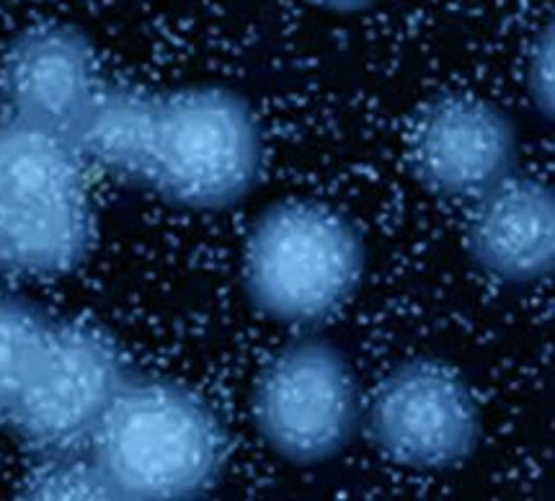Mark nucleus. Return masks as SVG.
I'll return each mask as SVG.
<instances>
[{
    "label": "nucleus",
    "instance_id": "f257e3e1",
    "mask_svg": "<svg viewBox=\"0 0 555 501\" xmlns=\"http://www.w3.org/2000/svg\"><path fill=\"white\" fill-rule=\"evenodd\" d=\"M114 499L205 497L222 478L228 435L205 398L166 377L132 375L88 439Z\"/></svg>",
    "mask_w": 555,
    "mask_h": 501
},
{
    "label": "nucleus",
    "instance_id": "f03ea898",
    "mask_svg": "<svg viewBox=\"0 0 555 501\" xmlns=\"http://www.w3.org/2000/svg\"><path fill=\"white\" fill-rule=\"evenodd\" d=\"M364 261L354 222L321 202L289 200L254 222L243 248V287L261 316L313 326L354 297Z\"/></svg>",
    "mask_w": 555,
    "mask_h": 501
},
{
    "label": "nucleus",
    "instance_id": "7ed1b4c3",
    "mask_svg": "<svg viewBox=\"0 0 555 501\" xmlns=\"http://www.w3.org/2000/svg\"><path fill=\"white\" fill-rule=\"evenodd\" d=\"M0 222L11 269L67 274L93 243L86 164L63 134L0 114Z\"/></svg>",
    "mask_w": 555,
    "mask_h": 501
},
{
    "label": "nucleus",
    "instance_id": "20e7f679",
    "mask_svg": "<svg viewBox=\"0 0 555 501\" xmlns=\"http://www.w3.org/2000/svg\"><path fill=\"white\" fill-rule=\"evenodd\" d=\"M263 142L254 110L225 86L160 97L145 189L184 209L238 205L261 174Z\"/></svg>",
    "mask_w": 555,
    "mask_h": 501
},
{
    "label": "nucleus",
    "instance_id": "39448f33",
    "mask_svg": "<svg viewBox=\"0 0 555 501\" xmlns=\"http://www.w3.org/2000/svg\"><path fill=\"white\" fill-rule=\"evenodd\" d=\"M360 416V385L351 364L326 338H297L259 372L256 429L289 463L318 465L341 455Z\"/></svg>",
    "mask_w": 555,
    "mask_h": 501
},
{
    "label": "nucleus",
    "instance_id": "423d86ee",
    "mask_svg": "<svg viewBox=\"0 0 555 501\" xmlns=\"http://www.w3.org/2000/svg\"><path fill=\"white\" fill-rule=\"evenodd\" d=\"M130 375L104 334L52 321L42 355L5 419L39 455L80 450Z\"/></svg>",
    "mask_w": 555,
    "mask_h": 501
},
{
    "label": "nucleus",
    "instance_id": "0eeeda50",
    "mask_svg": "<svg viewBox=\"0 0 555 501\" xmlns=\"http://www.w3.org/2000/svg\"><path fill=\"white\" fill-rule=\"evenodd\" d=\"M372 442L409 471H450L480 442V411L452 368L416 360L392 370L367 411Z\"/></svg>",
    "mask_w": 555,
    "mask_h": 501
},
{
    "label": "nucleus",
    "instance_id": "6e6552de",
    "mask_svg": "<svg viewBox=\"0 0 555 501\" xmlns=\"http://www.w3.org/2000/svg\"><path fill=\"white\" fill-rule=\"evenodd\" d=\"M517 130L491 101L465 93L431 99L409 134V164L424 189L476 202L514 176Z\"/></svg>",
    "mask_w": 555,
    "mask_h": 501
},
{
    "label": "nucleus",
    "instance_id": "1a4fd4ad",
    "mask_svg": "<svg viewBox=\"0 0 555 501\" xmlns=\"http://www.w3.org/2000/svg\"><path fill=\"white\" fill-rule=\"evenodd\" d=\"M96 55L70 24H39L18 34L0 65V114L70 140L99 88Z\"/></svg>",
    "mask_w": 555,
    "mask_h": 501
},
{
    "label": "nucleus",
    "instance_id": "9d476101",
    "mask_svg": "<svg viewBox=\"0 0 555 501\" xmlns=\"http://www.w3.org/2000/svg\"><path fill=\"white\" fill-rule=\"evenodd\" d=\"M470 259L509 284H534L555 267V194L545 181L509 176L473 202Z\"/></svg>",
    "mask_w": 555,
    "mask_h": 501
},
{
    "label": "nucleus",
    "instance_id": "9b49d317",
    "mask_svg": "<svg viewBox=\"0 0 555 501\" xmlns=\"http://www.w3.org/2000/svg\"><path fill=\"white\" fill-rule=\"evenodd\" d=\"M158 93L145 88L99 84L91 104L78 119L70 142L86 166L132 187L147 184L158 125Z\"/></svg>",
    "mask_w": 555,
    "mask_h": 501
},
{
    "label": "nucleus",
    "instance_id": "f8f14e48",
    "mask_svg": "<svg viewBox=\"0 0 555 501\" xmlns=\"http://www.w3.org/2000/svg\"><path fill=\"white\" fill-rule=\"evenodd\" d=\"M52 321L18 297H0V416L11 411L29 381Z\"/></svg>",
    "mask_w": 555,
    "mask_h": 501
},
{
    "label": "nucleus",
    "instance_id": "ddd939ff",
    "mask_svg": "<svg viewBox=\"0 0 555 501\" xmlns=\"http://www.w3.org/2000/svg\"><path fill=\"white\" fill-rule=\"evenodd\" d=\"M24 499H114L109 480L91 452L67 450L42 455L22 486Z\"/></svg>",
    "mask_w": 555,
    "mask_h": 501
},
{
    "label": "nucleus",
    "instance_id": "4468645a",
    "mask_svg": "<svg viewBox=\"0 0 555 501\" xmlns=\"http://www.w3.org/2000/svg\"><path fill=\"white\" fill-rule=\"evenodd\" d=\"M553 24L538 31L527 55V93L534 110L553 119Z\"/></svg>",
    "mask_w": 555,
    "mask_h": 501
},
{
    "label": "nucleus",
    "instance_id": "2eb2a0df",
    "mask_svg": "<svg viewBox=\"0 0 555 501\" xmlns=\"http://www.w3.org/2000/svg\"><path fill=\"white\" fill-rule=\"evenodd\" d=\"M306 3L331 13H360L372 9V5H377L380 0H306Z\"/></svg>",
    "mask_w": 555,
    "mask_h": 501
},
{
    "label": "nucleus",
    "instance_id": "dca6fc26",
    "mask_svg": "<svg viewBox=\"0 0 555 501\" xmlns=\"http://www.w3.org/2000/svg\"><path fill=\"white\" fill-rule=\"evenodd\" d=\"M11 248H9V239H5L3 222H0V274H11Z\"/></svg>",
    "mask_w": 555,
    "mask_h": 501
}]
</instances>
